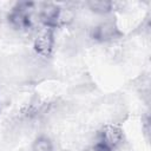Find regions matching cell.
<instances>
[{"label": "cell", "mask_w": 151, "mask_h": 151, "mask_svg": "<svg viewBox=\"0 0 151 151\" xmlns=\"http://www.w3.org/2000/svg\"><path fill=\"white\" fill-rule=\"evenodd\" d=\"M60 6L51 2L41 4L40 6V20L47 28H57L58 27V19H59Z\"/></svg>", "instance_id": "4"}, {"label": "cell", "mask_w": 151, "mask_h": 151, "mask_svg": "<svg viewBox=\"0 0 151 151\" xmlns=\"http://www.w3.org/2000/svg\"><path fill=\"white\" fill-rule=\"evenodd\" d=\"M88 8L98 14H106L110 13L113 8V4L111 1H88Z\"/></svg>", "instance_id": "7"}, {"label": "cell", "mask_w": 151, "mask_h": 151, "mask_svg": "<svg viewBox=\"0 0 151 151\" xmlns=\"http://www.w3.org/2000/svg\"><path fill=\"white\" fill-rule=\"evenodd\" d=\"M54 29L45 27L44 31H41L37 38L34 39L33 48L37 54L44 58H50L53 54L54 50Z\"/></svg>", "instance_id": "2"}, {"label": "cell", "mask_w": 151, "mask_h": 151, "mask_svg": "<svg viewBox=\"0 0 151 151\" xmlns=\"http://www.w3.org/2000/svg\"><path fill=\"white\" fill-rule=\"evenodd\" d=\"M84 151H113V150L111 147H109L107 145H105L104 143L98 142V143H96V144L86 147Z\"/></svg>", "instance_id": "8"}, {"label": "cell", "mask_w": 151, "mask_h": 151, "mask_svg": "<svg viewBox=\"0 0 151 151\" xmlns=\"http://www.w3.org/2000/svg\"><path fill=\"white\" fill-rule=\"evenodd\" d=\"M119 37H122V32L119 31L117 25L111 21L101 22L93 27V29L91 31V38L98 42L112 41L114 39H118Z\"/></svg>", "instance_id": "3"}, {"label": "cell", "mask_w": 151, "mask_h": 151, "mask_svg": "<svg viewBox=\"0 0 151 151\" xmlns=\"http://www.w3.org/2000/svg\"><path fill=\"white\" fill-rule=\"evenodd\" d=\"M35 9L34 2L21 1L15 4L11 12L8 13V22L9 25L19 31H26L32 27L33 24V12Z\"/></svg>", "instance_id": "1"}, {"label": "cell", "mask_w": 151, "mask_h": 151, "mask_svg": "<svg viewBox=\"0 0 151 151\" xmlns=\"http://www.w3.org/2000/svg\"><path fill=\"white\" fill-rule=\"evenodd\" d=\"M54 145L47 136H39L32 143V151H53Z\"/></svg>", "instance_id": "6"}, {"label": "cell", "mask_w": 151, "mask_h": 151, "mask_svg": "<svg viewBox=\"0 0 151 151\" xmlns=\"http://www.w3.org/2000/svg\"><path fill=\"white\" fill-rule=\"evenodd\" d=\"M99 136H100V142L113 150L123 140V130L117 125L109 124L100 130Z\"/></svg>", "instance_id": "5"}]
</instances>
